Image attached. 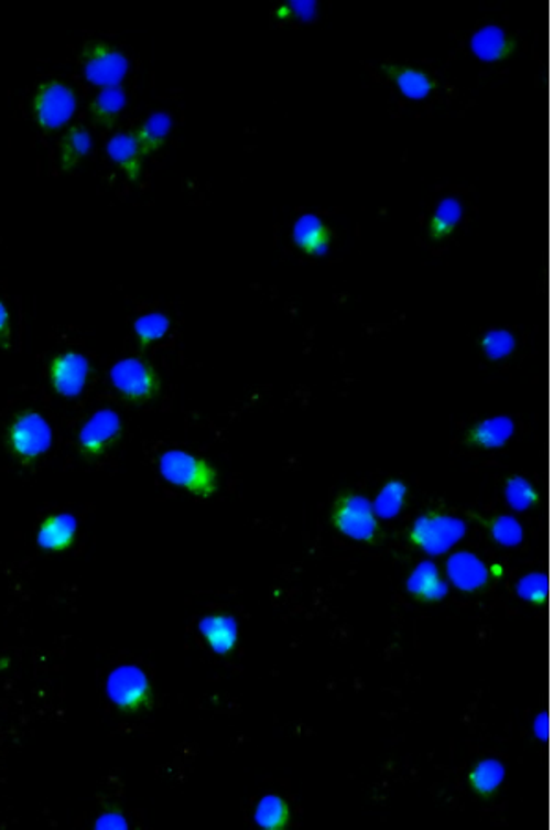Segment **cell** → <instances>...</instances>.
I'll return each mask as SVG.
<instances>
[{
  "label": "cell",
  "mask_w": 553,
  "mask_h": 830,
  "mask_svg": "<svg viewBox=\"0 0 553 830\" xmlns=\"http://www.w3.org/2000/svg\"><path fill=\"white\" fill-rule=\"evenodd\" d=\"M158 473L169 486L196 498L215 497L220 489V473L209 460L187 449L161 452Z\"/></svg>",
  "instance_id": "1"
},
{
  "label": "cell",
  "mask_w": 553,
  "mask_h": 830,
  "mask_svg": "<svg viewBox=\"0 0 553 830\" xmlns=\"http://www.w3.org/2000/svg\"><path fill=\"white\" fill-rule=\"evenodd\" d=\"M469 530V520L462 515L429 509L410 522L406 539L410 547L434 560L456 550L467 539Z\"/></svg>",
  "instance_id": "2"
},
{
  "label": "cell",
  "mask_w": 553,
  "mask_h": 830,
  "mask_svg": "<svg viewBox=\"0 0 553 830\" xmlns=\"http://www.w3.org/2000/svg\"><path fill=\"white\" fill-rule=\"evenodd\" d=\"M4 443L18 462L24 465L35 464L52 451L54 429L43 413L26 408L10 419L4 432Z\"/></svg>",
  "instance_id": "3"
},
{
  "label": "cell",
  "mask_w": 553,
  "mask_h": 830,
  "mask_svg": "<svg viewBox=\"0 0 553 830\" xmlns=\"http://www.w3.org/2000/svg\"><path fill=\"white\" fill-rule=\"evenodd\" d=\"M330 526L338 536L353 542H373L380 533V520L375 515L371 498L360 492L339 493L328 515Z\"/></svg>",
  "instance_id": "4"
},
{
  "label": "cell",
  "mask_w": 553,
  "mask_h": 830,
  "mask_svg": "<svg viewBox=\"0 0 553 830\" xmlns=\"http://www.w3.org/2000/svg\"><path fill=\"white\" fill-rule=\"evenodd\" d=\"M78 95L67 82L45 79L32 95V119L41 131L56 133L71 125L78 114Z\"/></svg>",
  "instance_id": "5"
},
{
  "label": "cell",
  "mask_w": 553,
  "mask_h": 830,
  "mask_svg": "<svg viewBox=\"0 0 553 830\" xmlns=\"http://www.w3.org/2000/svg\"><path fill=\"white\" fill-rule=\"evenodd\" d=\"M109 703L122 714H141L153 703V683L150 673L133 662L115 667L104 685Z\"/></svg>",
  "instance_id": "6"
},
{
  "label": "cell",
  "mask_w": 553,
  "mask_h": 830,
  "mask_svg": "<svg viewBox=\"0 0 553 830\" xmlns=\"http://www.w3.org/2000/svg\"><path fill=\"white\" fill-rule=\"evenodd\" d=\"M111 390L131 405H147L161 394V375L150 362L124 356L109 369Z\"/></svg>",
  "instance_id": "7"
},
{
  "label": "cell",
  "mask_w": 553,
  "mask_h": 830,
  "mask_svg": "<svg viewBox=\"0 0 553 830\" xmlns=\"http://www.w3.org/2000/svg\"><path fill=\"white\" fill-rule=\"evenodd\" d=\"M130 73V57L119 46L111 45L108 41H93L85 46L82 56V74L85 82L106 89L124 84Z\"/></svg>",
  "instance_id": "8"
},
{
  "label": "cell",
  "mask_w": 553,
  "mask_h": 830,
  "mask_svg": "<svg viewBox=\"0 0 553 830\" xmlns=\"http://www.w3.org/2000/svg\"><path fill=\"white\" fill-rule=\"evenodd\" d=\"M124 435V421L115 408H98L85 419L76 434V445L87 460L108 456Z\"/></svg>",
  "instance_id": "9"
},
{
  "label": "cell",
  "mask_w": 553,
  "mask_h": 830,
  "mask_svg": "<svg viewBox=\"0 0 553 830\" xmlns=\"http://www.w3.org/2000/svg\"><path fill=\"white\" fill-rule=\"evenodd\" d=\"M93 375V364L79 351H62L46 362V380L51 390L62 399L76 401L84 396Z\"/></svg>",
  "instance_id": "10"
},
{
  "label": "cell",
  "mask_w": 553,
  "mask_h": 830,
  "mask_svg": "<svg viewBox=\"0 0 553 830\" xmlns=\"http://www.w3.org/2000/svg\"><path fill=\"white\" fill-rule=\"evenodd\" d=\"M443 572L451 589L464 594L481 593L492 580L491 567L487 565L480 553L467 548H456L446 553Z\"/></svg>",
  "instance_id": "11"
},
{
  "label": "cell",
  "mask_w": 553,
  "mask_h": 830,
  "mask_svg": "<svg viewBox=\"0 0 553 830\" xmlns=\"http://www.w3.org/2000/svg\"><path fill=\"white\" fill-rule=\"evenodd\" d=\"M408 596L418 604L435 605L445 602L451 596V585L446 582L445 572L440 563L432 558L419 561L412 571L408 572L404 582Z\"/></svg>",
  "instance_id": "12"
},
{
  "label": "cell",
  "mask_w": 553,
  "mask_h": 830,
  "mask_svg": "<svg viewBox=\"0 0 553 830\" xmlns=\"http://www.w3.org/2000/svg\"><path fill=\"white\" fill-rule=\"evenodd\" d=\"M290 237L295 248L312 259H323L333 249V229L316 213H301L292 224Z\"/></svg>",
  "instance_id": "13"
},
{
  "label": "cell",
  "mask_w": 553,
  "mask_h": 830,
  "mask_svg": "<svg viewBox=\"0 0 553 830\" xmlns=\"http://www.w3.org/2000/svg\"><path fill=\"white\" fill-rule=\"evenodd\" d=\"M78 533L76 515L71 511H54L41 520L35 531V542L46 553L68 552L78 542Z\"/></svg>",
  "instance_id": "14"
},
{
  "label": "cell",
  "mask_w": 553,
  "mask_h": 830,
  "mask_svg": "<svg viewBox=\"0 0 553 830\" xmlns=\"http://www.w3.org/2000/svg\"><path fill=\"white\" fill-rule=\"evenodd\" d=\"M198 633L215 656H231L240 643V622L229 613H207L198 621Z\"/></svg>",
  "instance_id": "15"
},
{
  "label": "cell",
  "mask_w": 553,
  "mask_h": 830,
  "mask_svg": "<svg viewBox=\"0 0 553 830\" xmlns=\"http://www.w3.org/2000/svg\"><path fill=\"white\" fill-rule=\"evenodd\" d=\"M517 435V421L508 413H497L470 424L465 434L467 445L480 451H502Z\"/></svg>",
  "instance_id": "16"
},
{
  "label": "cell",
  "mask_w": 553,
  "mask_h": 830,
  "mask_svg": "<svg viewBox=\"0 0 553 830\" xmlns=\"http://www.w3.org/2000/svg\"><path fill=\"white\" fill-rule=\"evenodd\" d=\"M513 35L500 24H486L470 35L469 51L478 62L495 65L506 62L514 52Z\"/></svg>",
  "instance_id": "17"
},
{
  "label": "cell",
  "mask_w": 553,
  "mask_h": 830,
  "mask_svg": "<svg viewBox=\"0 0 553 830\" xmlns=\"http://www.w3.org/2000/svg\"><path fill=\"white\" fill-rule=\"evenodd\" d=\"M106 155L109 161L130 181H139L144 174V159L135 131H117L106 142Z\"/></svg>",
  "instance_id": "18"
},
{
  "label": "cell",
  "mask_w": 553,
  "mask_h": 830,
  "mask_svg": "<svg viewBox=\"0 0 553 830\" xmlns=\"http://www.w3.org/2000/svg\"><path fill=\"white\" fill-rule=\"evenodd\" d=\"M95 150V137L84 125L71 126L57 144V163L63 172H73Z\"/></svg>",
  "instance_id": "19"
},
{
  "label": "cell",
  "mask_w": 553,
  "mask_h": 830,
  "mask_svg": "<svg viewBox=\"0 0 553 830\" xmlns=\"http://www.w3.org/2000/svg\"><path fill=\"white\" fill-rule=\"evenodd\" d=\"M508 780V766L502 758L484 757L473 764L467 774V785L473 794L484 799L497 796Z\"/></svg>",
  "instance_id": "20"
},
{
  "label": "cell",
  "mask_w": 553,
  "mask_h": 830,
  "mask_svg": "<svg viewBox=\"0 0 553 830\" xmlns=\"http://www.w3.org/2000/svg\"><path fill=\"white\" fill-rule=\"evenodd\" d=\"M128 108V90L124 85L98 89L97 95L89 103L90 119L100 128H113Z\"/></svg>",
  "instance_id": "21"
},
{
  "label": "cell",
  "mask_w": 553,
  "mask_h": 830,
  "mask_svg": "<svg viewBox=\"0 0 553 830\" xmlns=\"http://www.w3.org/2000/svg\"><path fill=\"white\" fill-rule=\"evenodd\" d=\"M465 220V205L456 196H446L435 204L429 218V237L432 240H446L457 231Z\"/></svg>",
  "instance_id": "22"
},
{
  "label": "cell",
  "mask_w": 553,
  "mask_h": 830,
  "mask_svg": "<svg viewBox=\"0 0 553 830\" xmlns=\"http://www.w3.org/2000/svg\"><path fill=\"white\" fill-rule=\"evenodd\" d=\"M410 500V486L402 478H390L380 486L379 492L371 498L375 515L380 522H391L399 519Z\"/></svg>",
  "instance_id": "23"
},
{
  "label": "cell",
  "mask_w": 553,
  "mask_h": 830,
  "mask_svg": "<svg viewBox=\"0 0 553 830\" xmlns=\"http://www.w3.org/2000/svg\"><path fill=\"white\" fill-rule=\"evenodd\" d=\"M253 823L262 830H284L292 823V807L281 794H264L254 802Z\"/></svg>",
  "instance_id": "24"
},
{
  "label": "cell",
  "mask_w": 553,
  "mask_h": 830,
  "mask_svg": "<svg viewBox=\"0 0 553 830\" xmlns=\"http://www.w3.org/2000/svg\"><path fill=\"white\" fill-rule=\"evenodd\" d=\"M174 130V115L169 111H153L142 120L141 126L137 128L135 137L141 144L142 152L150 153L163 150L164 144L169 142L170 136Z\"/></svg>",
  "instance_id": "25"
},
{
  "label": "cell",
  "mask_w": 553,
  "mask_h": 830,
  "mask_svg": "<svg viewBox=\"0 0 553 830\" xmlns=\"http://www.w3.org/2000/svg\"><path fill=\"white\" fill-rule=\"evenodd\" d=\"M391 79H393L397 90L410 103H424L434 95V78L421 68L401 65V67L393 68Z\"/></svg>",
  "instance_id": "26"
},
{
  "label": "cell",
  "mask_w": 553,
  "mask_h": 830,
  "mask_svg": "<svg viewBox=\"0 0 553 830\" xmlns=\"http://www.w3.org/2000/svg\"><path fill=\"white\" fill-rule=\"evenodd\" d=\"M502 495L511 514L514 515L530 514L541 504V492L536 489L535 482H531L524 475L506 478Z\"/></svg>",
  "instance_id": "27"
},
{
  "label": "cell",
  "mask_w": 553,
  "mask_h": 830,
  "mask_svg": "<svg viewBox=\"0 0 553 830\" xmlns=\"http://www.w3.org/2000/svg\"><path fill=\"white\" fill-rule=\"evenodd\" d=\"M172 317L163 311L144 312L133 322V336L141 349H152L169 338Z\"/></svg>",
  "instance_id": "28"
},
{
  "label": "cell",
  "mask_w": 553,
  "mask_h": 830,
  "mask_svg": "<svg viewBox=\"0 0 553 830\" xmlns=\"http://www.w3.org/2000/svg\"><path fill=\"white\" fill-rule=\"evenodd\" d=\"M519 338L514 331L508 327H492L481 334L480 351L489 362H506L517 353Z\"/></svg>",
  "instance_id": "29"
},
{
  "label": "cell",
  "mask_w": 553,
  "mask_h": 830,
  "mask_svg": "<svg viewBox=\"0 0 553 830\" xmlns=\"http://www.w3.org/2000/svg\"><path fill=\"white\" fill-rule=\"evenodd\" d=\"M552 580L553 578H547L542 571L524 572L514 580V596L524 604L542 607L546 604L547 596L553 594L552 589H550Z\"/></svg>",
  "instance_id": "30"
},
{
  "label": "cell",
  "mask_w": 553,
  "mask_h": 830,
  "mask_svg": "<svg viewBox=\"0 0 553 830\" xmlns=\"http://www.w3.org/2000/svg\"><path fill=\"white\" fill-rule=\"evenodd\" d=\"M489 536L498 547L514 550L524 545L525 526L514 514H500L489 522Z\"/></svg>",
  "instance_id": "31"
},
{
  "label": "cell",
  "mask_w": 553,
  "mask_h": 830,
  "mask_svg": "<svg viewBox=\"0 0 553 830\" xmlns=\"http://www.w3.org/2000/svg\"><path fill=\"white\" fill-rule=\"evenodd\" d=\"M275 18L283 23H314L319 18V4L316 0H289L276 7Z\"/></svg>",
  "instance_id": "32"
},
{
  "label": "cell",
  "mask_w": 553,
  "mask_h": 830,
  "mask_svg": "<svg viewBox=\"0 0 553 830\" xmlns=\"http://www.w3.org/2000/svg\"><path fill=\"white\" fill-rule=\"evenodd\" d=\"M128 827H130V821L119 808H109L95 821V829L98 830H126Z\"/></svg>",
  "instance_id": "33"
},
{
  "label": "cell",
  "mask_w": 553,
  "mask_h": 830,
  "mask_svg": "<svg viewBox=\"0 0 553 830\" xmlns=\"http://www.w3.org/2000/svg\"><path fill=\"white\" fill-rule=\"evenodd\" d=\"M552 727V723L546 720V711L536 712L533 720H531V734H533V739H535L539 744H546L547 731Z\"/></svg>",
  "instance_id": "34"
},
{
  "label": "cell",
  "mask_w": 553,
  "mask_h": 830,
  "mask_svg": "<svg viewBox=\"0 0 553 830\" xmlns=\"http://www.w3.org/2000/svg\"><path fill=\"white\" fill-rule=\"evenodd\" d=\"M12 336V312L8 309L7 301L0 298V347L8 344Z\"/></svg>",
  "instance_id": "35"
}]
</instances>
